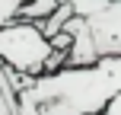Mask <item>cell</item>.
<instances>
[{
    "label": "cell",
    "instance_id": "6da1fadb",
    "mask_svg": "<svg viewBox=\"0 0 121 115\" xmlns=\"http://www.w3.org/2000/svg\"><path fill=\"white\" fill-rule=\"evenodd\" d=\"M118 93L121 58H102L89 67L32 77L19 93V115H105Z\"/></svg>",
    "mask_w": 121,
    "mask_h": 115
},
{
    "label": "cell",
    "instance_id": "5b68a950",
    "mask_svg": "<svg viewBox=\"0 0 121 115\" xmlns=\"http://www.w3.org/2000/svg\"><path fill=\"white\" fill-rule=\"evenodd\" d=\"M108 3H112V0H70L73 13H77V16H83V19L96 16V13H102V10H105Z\"/></svg>",
    "mask_w": 121,
    "mask_h": 115
},
{
    "label": "cell",
    "instance_id": "52a82bcc",
    "mask_svg": "<svg viewBox=\"0 0 121 115\" xmlns=\"http://www.w3.org/2000/svg\"><path fill=\"white\" fill-rule=\"evenodd\" d=\"M105 115H121V93H118L115 99H112V106L105 109Z\"/></svg>",
    "mask_w": 121,
    "mask_h": 115
},
{
    "label": "cell",
    "instance_id": "ba28073f",
    "mask_svg": "<svg viewBox=\"0 0 121 115\" xmlns=\"http://www.w3.org/2000/svg\"><path fill=\"white\" fill-rule=\"evenodd\" d=\"M0 115H13V112H10V106H6V96H3V90H0Z\"/></svg>",
    "mask_w": 121,
    "mask_h": 115
},
{
    "label": "cell",
    "instance_id": "3957f363",
    "mask_svg": "<svg viewBox=\"0 0 121 115\" xmlns=\"http://www.w3.org/2000/svg\"><path fill=\"white\" fill-rule=\"evenodd\" d=\"M102 58H121V0H112L102 13L86 19Z\"/></svg>",
    "mask_w": 121,
    "mask_h": 115
},
{
    "label": "cell",
    "instance_id": "7a4b0ae2",
    "mask_svg": "<svg viewBox=\"0 0 121 115\" xmlns=\"http://www.w3.org/2000/svg\"><path fill=\"white\" fill-rule=\"evenodd\" d=\"M51 55H54V45L45 35L42 23L35 19H13L10 26L0 29V58L13 70L26 77H42Z\"/></svg>",
    "mask_w": 121,
    "mask_h": 115
},
{
    "label": "cell",
    "instance_id": "277c9868",
    "mask_svg": "<svg viewBox=\"0 0 121 115\" xmlns=\"http://www.w3.org/2000/svg\"><path fill=\"white\" fill-rule=\"evenodd\" d=\"M77 16V13H73V6L70 3H60L54 13H51V16H45V19H38V23H42V29H45V35L48 38H54L57 32H64V26L70 23V19Z\"/></svg>",
    "mask_w": 121,
    "mask_h": 115
},
{
    "label": "cell",
    "instance_id": "8992f818",
    "mask_svg": "<svg viewBox=\"0 0 121 115\" xmlns=\"http://www.w3.org/2000/svg\"><path fill=\"white\" fill-rule=\"evenodd\" d=\"M26 0H0V29L10 26L13 19H19V10H22Z\"/></svg>",
    "mask_w": 121,
    "mask_h": 115
}]
</instances>
